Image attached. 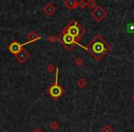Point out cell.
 I'll use <instances>...</instances> for the list:
<instances>
[{"label":"cell","instance_id":"obj_15","mask_svg":"<svg viewBox=\"0 0 134 132\" xmlns=\"http://www.w3.org/2000/svg\"><path fill=\"white\" fill-rule=\"evenodd\" d=\"M32 132H43V131L41 129V128H36V129H34Z\"/></svg>","mask_w":134,"mask_h":132},{"label":"cell","instance_id":"obj_1","mask_svg":"<svg viewBox=\"0 0 134 132\" xmlns=\"http://www.w3.org/2000/svg\"><path fill=\"white\" fill-rule=\"evenodd\" d=\"M86 49L96 61H100L107 53L111 50V45L108 44L100 35H97L88 43Z\"/></svg>","mask_w":134,"mask_h":132},{"label":"cell","instance_id":"obj_13","mask_svg":"<svg viewBox=\"0 0 134 132\" xmlns=\"http://www.w3.org/2000/svg\"><path fill=\"white\" fill-rule=\"evenodd\" d=\"M127 30L130 33H134V24H130L127 27Z\"/></svg>","mask_w":134,"mask_h":132},{"label":"cell","instance_id":"obj_11","mask_svg":"<svg viewBox=\"0 0 134 132\" xmlns=\"http://www.w3.org/2000/svg\"><path fill=\"white\" fill-rule=\"evenodd\" d=\"M100 131L101 132H114V130L109 125H106V126H104L102 128H101Z\"/></svg>","mask_w":134,"mask_h":132},{"label":"cell","instance_id":"obj_14","mask_svg":"<svg viewBox=\"0 0 134 132\" xmlns=\"http://www.w3.org/2000/svg\"><path fill=\"white\" fill-rule=\"evenodd\" d=\"M78 7L81 8H85L87 7V2H86V1H80V2H78Z\"/></svg>","mask_w":134,"mask_h":132},{"label":"cell","instance_id":"obj_7","mask_svg":"<svg viewBox=\"0 0 134 132\" xmlns=\"http://www.w3.org/2000/svg\"><path fill=\"white\" fill-rule=\"evenodd\" d=\"M16 58H17L19 62H24V61H26L27 60L30 58V54H29V52L27 51L25 49H22V50L16 55Z\"/></svg>","mask_w":134,"mask_h":132},{"label":"cell","instance_id":"obj_16","mask_svg":"<svg viewBox=\"0 0 134 132\" xmlns=\"http://www.w3.org/2000/svg\"><path fill=\"white\" fill-rule=\"evenodd\" d=\"M131 100H132V101H133V102H134V95H132V97H131Z\"/></svg>","mask_w":134,"mask_h":132},{"label":"cell","instance_id":"obj_10","mask_svg":"<svg viewBox=\"0 0 134 132\" xmlns=\"http://www.w3.org/2000/svg\"><path fill=\"white\" fill-rule=\"evenodd\" d=\"M87 7L89 8H91L92 10H94L97 7V4L96 1H94V0H90V1H88L87 2Z\"/></svg>","mask_w":134,"mask_h":132},{"label":"cell","instance_id":"obj_17","mask_svg":"<svg viewBox=\"0 0 134 132\" xmlns=\"http://www.w3.org/2000/svg\"><path fill=\"white\" fill-rule=\"evenodd\" d=\"M133 43H134V41H133Z\"/></svg>","mask_w":134,"mask_h":132},{"label":"cell","instance_id":"obj_3","mask_svg":"<svg viewBox=\"0 0 134 132\" xmlns=\"http://www.w3.org/2000/svg\"><path fill=\"white\" fill-rule=\"evenodd\" d=\"M58 73H59V68L56 69V75H55V82H54L53 84L50 86V87L47 89V93L50 95L52 98L53 99H58L60 97L63 96V89L61 85L58 83Z\"/></svg>","mask_w":134,"mask_h":132},{"label":"cell","instance_id":"obj_9","mask_svg":"<svg viewBox=\"0 0 134 132\" xmlns=\"http://www.w3.org/2000/svg\"><path fill=\"white\" fill-rule=\"evenodd\" d=\"M64 6L69 9H75L78 7V2L75 0H65Z\"/></svg>","mask_w":134,"mask_h":132},{"label":"cell","instance_id":"obj_2","mask_svg":"<svg viewBox=\"0 0 134 132\" xmlns=\"http://www.w3.org/2000/svg\"><path fill=\"white\" fill-rule=\"evenodd\" d=\"M63 31L66 32V33L73 36V37L76 39L77 42H79V41H81V39H82V36L84 35L86 30H85V28H83L76 20L73 19V20H71L67 24V26L63 28Z\"/></svg>","mask_w":134,"mask_h":132},{"label":"cell","instance_id":"obj_8","mask_svg":"<svg viewBox=\"0 0 134 132\" xmlns=\"http://www.w3.org/2000/svg\"><path fill=\"white\" fill-rule=\"evenodd\" d=\"M43 11H44V13L46 14L47 16H52V14L55 12V7L52 4H51V3H48V4L44 7V8H43Z\"/></svg>","mask_w":134,"mask_h":132},{"label":"cell","instance_id":"obj_12","mask_svg":"<svg viewBox=\"0 0 134 132\" xmlns=\"http://www.w3.org/2000/svg\"><path fill=\"white\" fill-rule=\"evenodd\" d=\"M86 84H87V82H86V79H84V78L80 79V80L78 81V83H77V84H78V86H79L80 88L85 87Z\"/></svg>","mask_w":134,"mask_h":132},{"label":"cell","instance_id":"obj_5","mask_svg":"<svg viewBox=\"0 0 134 132\" xmlns=\"http://www.w3.org/2000/svg\"><path fill=\"white\" fill-rule=\"evenodd\" d=\"M107 14L108 13H107L106 10L100 6H97V8L94 10H92V12H91V15H92V17H93V19H95V20H97V22L102 21L103 19L107 17Z\"/></svg>","mask_w":134,"mask_h":132},{"label":"cell","instance_id":"obj_6","mask_svg":"<svg viewBox=\"0 0 134 132\" xmlns=\"http://www.w3.org/2000/svg\"><path fill=\"white\" fill-rule=\"evenodd\" d=\"M22 46H23V44H20V43L17 42V41H14V42H12L11 44L8 46V50H9V51L11 52L12 54H14V55L16 56L23 49Z\"/></svg>","mask_w":134,"mask_h":132},{"label":"cell","instance_id":"obj_4","mask_svg":"<svg viewBox=\"0 0 134 132\" xmlns=\"http://www.w3.org/2000/svg\"><path fill=\"white\" fill-rule=\"evenodd\" d=\"M58 39L61 41V43L63 45V47L65 49H67V50H71V49H73L77 44L76 39L73 36H71L70 34L66 33L64 31H62V34L58 37Z\"/></svg>","mask_w":134,"mask_h":132}]
</instances>
